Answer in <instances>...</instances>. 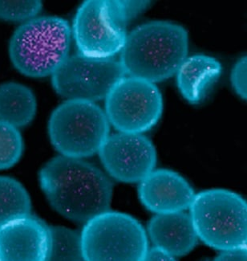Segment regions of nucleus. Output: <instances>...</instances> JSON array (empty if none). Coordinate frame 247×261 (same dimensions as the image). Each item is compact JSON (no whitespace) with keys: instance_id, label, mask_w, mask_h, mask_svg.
Here are the masks:
<instances>
[{"instance_id":"obj_1","label":"nucleus","mask_w":247,"mask_h":261,"mask_svg":"<svg viewBox=\"0 0 247 261\" xmlns=\"http://www.w3.org/2000/svg\"><path fill=\"white\" fill-rule=\"evenodd\" d=\"M40 182L51 206L69 220L87 223L109 211L114 184L83 159L63 155L51 159L40 170Z\"/></svg>"},{"instance_id":"obj_2","label":"nucleus","mask_w":247,"mask_h":261,"mask_svg":"<svg viewBox=\"0 0 247 261\" xmlns=\"http://www.w3.org/2000/svg\"><path fill=\"white\" fill-rule=\"evenodd\" d=\"M188 51L189 35L184 27L151 21L128 33L119 61L128 76L155 84L174 76Z\"/></svg>"},{"instance_id":"obj_3","label":"nucleus","mask_w":247,"mask_h":261,"mask_svg":"<svg viewBox=\"0 0 247 261\" xmlns=\"http://www.w3.org/2000/svg\"><path fill=\"white\" fill-rule=\"evenodd\" d=\"M72 36V29L66 19L37 16L15 31L10 40V59L24 76H52L69 57Z\"/></svg>"},{"instance_id":"obj_4","label":"nucleus","mask_w":247,"mask_h":261,"mask_svg":"<svg viewBox=\"0 0 247 261\" xmlns=\"http://www.w3.org/2000/svg\"><path fill=\"white\" fill-rule=\"evenodd\" d=\"M148 2L88 0L78 8L72 33L77 53L95 59L114 58L126 41L131 18Z\"/></svg>"},{"instance_id":"obj_5","label":"nucleus","mask_w":247,"mask_h":261,"mask_svg":"<svg viewBox=\"0 0 247 261\" xmlns=\"http://www.w3.org/2000/svg\"><path fill=\"white\" fill-rule=\"evenodd\" d=\"M189 216L198 239L222 252L246 248L247 206L231 191L211 189L195 195Z\"/></svg>"},{"instance_id":"obj_6","label":"nucleus","mask_w":247,"mask_h":261,"mask_svg":"<svg viewBox=\"0 0 247 261\" xmlns=\"http://www.w3.org/2000/svg\"><path fill=\"white\" fill-rule=\"evenodd\" d=\"M104 110L86 100H66L50 117L48 134L61 155L83 159L98 153L109 136Z\"/></svg>"},{"instance_id":"obj_7","label":"nucleus","mask_w":247,"mask_h":261,"mask_svg":"<svg viewBox=\"0 0 247 261\" xmlns=\"http://www.w3.org/2000/svg\"><path fill=\"white\" fill-rule=\"evenodd\" d=\"M80 234L85 261H142L149 249L143 226L122 212L98 215Z\"/></svg>"},{"instance_id":"obj_8","label":"nucleus","mask_w":247,"mask_h":261,"mask_svg":"<svg viewBox=\"0 0 247 261\" xmlns=\"http://www.w3.org/2000/svg\"><path fill=\"white\" fill-rule=\"evenodd\" d=\"M105 100L110 125L126 134H141L157 125L162 115L163 97L156 84L140 78H121Z\"/></svg>"},{"instance_id":"obj_9","label":"nucleus","mask_w":247,"mask_h":261,"mask_svg":"<svg viewBox=\"0 0 247 261\" xmlns=\"http://www.w3.org/2000/svg\"><path fill=\"white\" fill-rule=\"evenodd\" d=\"M126 76L121 63L114 58L95 59L76 53L51 76L53 89L66 100L90 102L105 99L110 90Z\"/></svg>"},{"instance_id":"obj_10","label":"nucleus","mask_w":247,"mask_h":261,"mask_svg":"<svg viewBox=\"0 0 247 261\" xmlns=\"http://www.w3.org/2000/svg\"><path fill=\"white\" fill-rule=\"evenodd\" d=\"M98 153L110 176L126 184L141 182L157 164L154 145L141 134L119 132L109 135Z\"/></svg>"},{"instance_id":"obj_11","label":"nucleus","mask_w":247,"mask_h":261,"mask_svg":"<svg viewBox=\"0 0 247 261\" xmlns=\"http://www.w3.org/2000/svg\"><path fill=\"white\" fill-rule=\"evenodd\" d=\"M49 227L41 220L22 216L0 227V261H47Z\"/></svg>"},{"instance_id":"obj_12","label":"nucleus","mask_w":247,"mask_h":261,"mask_svg":"<svg viewBox=\"0 0 247 261\" xmlns=\"http://www.w3.org/2000/svg\"><path fill=\"white\" fill-rule=\"evenodd\" d=\"M138 194L142 204L156 215L185 212L195 197L190 184L167 169L153 170L140 182Z\"/></svg>"},{"instance_id":"obj_13","label":"nucleus","mask_w":247,"mask_h":261,"mask_svg":"<svg viewBox=\"0 0 247 261\" xmlns=\"http://www.w3.org/2000/svg\"><path fill=\"white\" fill-rule=\"evenodd\" d=\"M148 234L154 247L174 257L189 253L199 240L185 212L156 215L148 224Z\"/></svg>"},{"instance_id":"obj_14","label":"nucleus","mask_w":247,"mask_h":261,"mask_svg":"<svg viewBox=\"0 0 247 261\" xmlns=\"http://www.w3.org/2000/svg\"><path fill=\"white\" fill-rule=\"evenodd\" d=\"M222 72V64L214 57L203 54L187 57L176 73L181 96L190 104H199Z\"/></svg>"},{"instance_id":"obj_15","label":"nucleus","mask_w":247,"mask_h":261,"mask_svg":"<svg viewBox=\"0 0 247 261\" xmlns=\"http://www.w3.org/2000/svg\"><path fill=\"white\" fill-rule=\"evenodd\" d=\"M37 100L32 89L17 82L0 85V121L19 129L34 119Z\"/></svg>"},{"instance_id":"obj_16","label":"nucleus","mask_w":247,"mask_h":261,"mask_svg":"<svg viewBox=\"0 0 247 261\" xmlns=\"http://www.w3.org/2000/svg\"><path fill=\"white\" fill-rule=\"evenodd\" d=\"M32 202L17 180L0 176V227L17 218L30 215Z\"/></svg>"},{"instance_id":"obj_17","label":"nucleus","mask_w":247,"mask_h":261,"mask_svg":"<svg viewBox=\"0 0 247 261\" xmlns=\"http://www.w3.org/2000/svg\"><path fill=\"white\" fill-rule=\"evenodd\" d=\"M49 229L51 243L47 261H85L80 233L61 226Z\"/></svg>"},{"instance_id":"obj_18","label":"nucleus","mask_w":247,"mask_h":261,"mask_svg":"<svg viewBox=\"0 0 247 261\" xmlns=\"http://www.w3.org/2000/svg\"><path fill=\"white\" fill-rule=\"evenodd\" d=\"M23 151V138L19 129L0 121V170L13 167Z\"/></svg>"},{"instance_id":"obj_19","label":"nucleus","mask_w":247,"mask_h":261,"mask_svg":"<svg viewBox=\"0 0 247 261\" xmlns=\"http://www.w3.org/2000/svg\"><path fill=\"white\" fill-rule=\"evenodd\" d=\"M42 8L40 1H0V19L24 23L37 17Z\"/></svg>"},{"instance_id":"obj_20","label":"nucleus","mask_w":247,"mask_h":261,"mask_svg":"<svg viewBox=\"0 0 247 261\" xmlns=\"http://www.w3.org/2000/svg\"><path fill=\"white\" fill-rule=\"evenodd\" d=\"M247 58L242 57L233 67L230 75V82L234 91L243 100H246Z\"/></svg>"},{"instance_id":"obj_21","label":"nucleus","mask_w":247,"mask_h":261,"mask_svg":"<svg viewBox=\"0 0 247 261\" xmlns=\"http://www.w3.org/2000/svg\"><path fill=\"white\" fill-rule=\"evenodd\" d=\"M213 261H247L246 248L224 251Z\"/></svg>"},{"instance_id":"obj_22","label":"nucleus","mask_w":247,"mask_h":261,"mask_svg":"<svg viewBox=\"0 0 247 261\" xmlns=\"http://www.w3.org/2000/svg\"><path fill=\"white\" fill-rule=\"evenodd\" d=\"M142 261H178L174 256L164 252L162 250L153 247L148 250Z\"/></svg>"}]
</instances>
